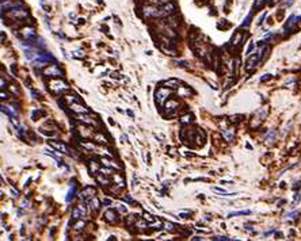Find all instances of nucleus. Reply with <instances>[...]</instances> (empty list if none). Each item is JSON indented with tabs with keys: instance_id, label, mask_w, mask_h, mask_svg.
<instances>
[{
	"instance_id": "72a5a7b5",
	"label": "nucleus",
	"mask_w": 301,
	"mask_h": 241,
	"mask_svg": "<svg viewBox=\"0 0 301 241\" xmlns=\"http://www.w3.org/2000/svg\"><path fill=\"white\" fill-rule=\"evenodd\" d=\"M164 225H166V227L168 229V230H174V225L171 224V222H166Z\"/></svg>"
},
{
	"instance_id": "20e7f679",
	"label": "nucleus",
	"mask_w": 301,
	"mask_h": 241,
	"mask_svg": "<svg viewBox=\"0 0 301 241\" xmlns=\"http://www.w3.org/2000/svg\"><path fill=\"white\" fill-rule=\"evenodd\" d=\"M21 35L27 41H33L37 38V33L33 27H23L21 28Z\"/></svg>"
},
{
	"instance_id": "79ce46f5",
	"label": "nucleus",
	"mask_w": 301,
	"mask_h": 241,
	"mask_svg": "<svg viewBox=\"0 0 301 241\" xmlns=\"http://www.w3.org/2000/svg\"><path fill=\"white\" fill-rule=\"evenodd\" d=\"M281 237H282V233H280V232L275 233V238H281Z\"/></svg>"
},
{
	"instance_id": "5701e85b",
	"label": "nucleus",
	"mask_w": 301,
	"mask_h": 241,
	"mask_svg": "<svg viewBox=\"0 0 301 241\" xmlns=\"http://www.w3.org/2000/svg\"><path fill=\"white\" fill-rule=\"evenodd\" d=\"M99 172H102L103 175H106V176H109V175H114V171L111 169L110 167H105V168H100Z\"/></svg>"
},
{
	"instance_id": "1a4fd4ad",
	"label": "nucleus",
	"mask_w": 301,
	"mask_h": 241,
	"mask_svg": "<svg viewBox=\"0 0 301 241\" xmlns=\"http://www.w3.org/2000/svg\"><path fill=\"white\" fill-rule=\"evenodd\" d=\"M79 196H80L83 200L92 199V198L95 196V190L92 188V187H85V188L80 192V195H79Z\"/></svg>"
},
{
	"instance_id": "473e14b6",
	"label": "nucleus",
	"mask_w": 301,
	"mask_h": 241,
	"mask_svg": "<svg viewBox=\"0 0 301 241\" xmlns=\"http://www.w3.org/2000/svg\"><path fill=\"white\" fill-rule=\"evenodd\" d=\"M254 48H255V45L251 42V43H250V46H248V49H247V54H251L252 50H254Z\"/></svg>"
},
{
	"instance_id": "2eb2a0df",
	"label": "nucleus",
	"mask_w": 301,
	"mask_h": 241,
	"mask_svg": "<svg viewBox=\"0 0 301 241\" xmlns=\"http://www.w3.org/2000/svg\"><path fill=\"white\" fill-rule=\"evenodd\" d=\"M50 145L53 148H56L57 150H60V152H64V153H69V149H68V146L65 145V144L63 142H56V141H50Z\"/></svg>"
},
{
	"instance_id": "0eeeda50",
	"label": "nucleus",
	"mask_w": 301,
	"mask_h": 241,
	"mask_svg": "<svg viewBox=\"0 0 301 241\" xmlns=\"http://www.w3.org/2000/svg\"><path fill=\"white\" fill-rule=\"evenodd\" d=\"M103 217H105V220L107 221V222H110V224H117L118 220H120V217H118L117 211H114V210H107L106 213L103 214Z\"/></svg>"
},
{
	"instance_id": "cd10ccee",
	"label": "nucleus",
	"mask_w": 301,
	"mask_h": 241,
	"mask_svg": "<svg viewBox=\"0 0 301 241\" xmlns=\"http://www.w3.org/2000/svg\"><path fill=\"white\" fill-rule=\"evenodd\" d=\"M251 23V14L248 15L247 18H245V22H243V25H241V27H247L248 25Z\"/></svg>"
},
{
	"instance_id": "4be33fe9",
	"label": "nucleus",
	"mask_w": 301,
	"mask_h": 241,
	"mask_svg": "<svg viewBox=\"0 0 301 241\" xmlns=\"http://www.w3.org/2000/svg\"><path fill=\"white\" fill-rule=\"evenodd\" d=\"M75 192H76V187H75V184H72L71 190H69V192H68V196H67V202H69V200L73 199L75 196Z\"/></svg>"
},
{
	"instance_id": "39448f33",
	"label": "nucleus",
	"mask_w": 301,
	"mask_h": 241,
	"mask_svg": "<svg viewBox=\"0 0 301 241\" xmlns=\"http://www.w3.org/2000/svg\"><path fill=\"white\" fill-rule=\"evenodd\" d=\"M162 10H163V12L166 14V16L168 15H174L175 12H176V3L175 1H168V3H164L163 6H162Z\"/></svg>"
},
{
	"instance_id": "423d86ee",
	"label": "nucleus",
	"mask_w": 301,
	"mask_h": 241,
	"mask_svg": "<svg viewBox=\"0 0 301 241\" xmlns=\"http://www.w3.org/2000/svg\"><path fill=\"white\" fill-rule=\"evenodd\" d=\"M68 107L71 108V111L75 112V114H88V110H87V108H85L83 105H80V102L71 103Z\"/></svg>"
},
{
	"instance_id": "393cba45",
	"label": "nucleus",
	"mask_w": 301,
	"mask_h": 241,
	"mask_svg": "<svg viewBox=\"0 0 301 241\" xmlns=\"http://www.w3.org/2000/svg\"><path fill=\"white\" fill-rule=\"evenodd\" d=\"M84 225H85V222H83V221L76 222V225H75V230H78V232L83 230V229H84Z\"/></svg>"
},
{
	"instance_id": "b1692460",
	"label": "nucleus",
	"mask_w": 301,
	"mask_h": 241,
	"mask_svg": "<svg viewBox=\"0 0 301 241\" xmlns=\"http://www.w3.org/2000/svg\"><path fill=\"white\" fill-rule=\"evenodd\" d=\"M114 183L115 184H118V186H124V179L121 178L120 175H117V173H114Z\"/></svg>"
},
{
	"instance_id": "4c0bfd02",
	"label": "nucleus",
	"mask_w": 301,
	"mask_h": 241,
	"mask_svg": "<svg viewBox=\"0 0 301 241\" xmlns=\"http://www.w3.org/2000/svg\"><path fill=\"white\" fill-rule=\"evenodd\" d=\"M300 196H301V194L298 192V194H296V196H294V202H297V200H300Z\"/></svg>"
},
{
	"instance_id": "7ed1b4c3",
	"label": "nucleus",
	"mask_w": 301,
	"mask_h": 241,
	"mask_svg": "<svg viewBox=\"0 0 301 241\" xmlns=\"http://www.w3.org/2000/svg\"><path fill=\"white\" fill-rule=\"evenodd\" d=\"M43 75L45 76H49V77H64V72L57 67L56 64L48 67L45 70H43Z\"/></svg>"
},
{
	"instance_id": "412c9836",
	"label": "nucleus",
	"mask_w": 301,
	"mask_h": 241,
	"mask_svg": "<svg viewBox=\"0 0 301 241\" xmlns=\"http://www.w3.org/2000/svg\"><path fill=\"white\" fill-rule=\"evenodd\" d=\"M223 136L225 137V140L227 141H232L233 140V129H229V130L223 132Z\"/></svg>"
},
{
	"instance_id": "a211bd4d",
	"label": "nucleus",
	"mask_w": 301,
	"mask_h": 241,
	"mask_svg": "<svg viewBox=\"0 0 301 241\" xmlns=\"http://www.w3.org/2000/svg\"><path fill=\"white\" fill-rule=\"evenodd\" d=\"M90 205H91V209L94 210V211H98V210H99V207H100L99 199H96L95 196H94V198L91 199V203H90Z\"/></svg>"
},
{
	"instance_id": "a19ab883",
	"label": "nucleus",
	"mask_w": 301,
	"mask_h": 241,
	"mask_svg": "<svg viewBox=\"0 0 301 241\" xmlns=\"http://www.w3.org/2000/svg\"><path fill=\"white\" fill-rule=\"evenodd\" d=\"M265 16H266V14H263V15H262V16L259 18V22H258L259 25H260V23H262V22H263V19H265Z\"/></svg>"
},
{
	"instance_id": "c85d7f7f",
	"label": "nucleus",
	"mask_w": 301,
	"mask_h": 241,
	"mask_svg": "<svg viewBox=\"0 0 301 241\" xmlns=\"http://www.w3.org/2000/svg\"><path fill=\"white\" fill-rule=\"evenodd\" d=\"M266 3V0H256L255 3V8H259V7H263V4Z\"/></svg>"
},
{
	"instance_id": "ddd939ff",
	"label": "nucleus",
	"mask_w": 301,
	"mask_h": 241,
	"mask_svg": "<svg viewBox=\"0 0 301 241\" xmlns=\"http://www.w3.org/2000/svg\"><path fill=\"white\" fill-rule=\"evenodd\" d=\"M243 39H244V35L241 34L240 31H237V33H235V35L232 37V39H231V45L233 46V48H236V46H239L243 42Z\"/></svg>"
},
{
	"instance_id": "4468645a",
	"label": "nucleus",
	"mask_w": 301,
	"mask_h": 241,
	"mask_svg": "<svg viewBox=\"0 0 301 241\" xmlns=\"http://www.w3.org/2000/svg\"><path fill=\"white\" fill-rule=\"evenodd\" d=\"M100 163H102L103 165H106V167H110V168H117V169H122V167H121L120 164H117L115 161L110 160V159H106V157H100Z\"/></svg>"
},
{
	"instance_id": "37998d69",
	"label": "nucleus",
	"mask_w": 301,
	"mask_h": 241,
	"mask_svg": "<svg viewBox=\"0 0 301 241\" xmlns=\"http://www.w3.org/2000/svg\"><path fill=\"white\" fill-rule=\"evenodd\" d=\"M103 202L106 203V206H109V205H110V200H109V199H105V200H103Z\"/></svg>"
},
{
	"instance_id": "7c9ffc66",
	"label": "nucleus",
	"mask_w": 301,
	"mask_h": 241,
	"mask_svg": "<svg viewBox=\"0 0 301 241\" xmlns=\"http://www.w3.org/2000/svg\"><path fill=\"white\" fill-rule=\"evenodd\" d=\"M73 53H75V54H73L75 57H82V58H83V57H84V53H83L82 50H75Z\"/></svg>"
},
{
	"instance_id": "6ab92c4d",
	"label": "nucleus",
	"mask_w": 301,
	"mask_h": 241,
	"mask_svg": "<svg viewBox=\"0 0 301 241\" xmlns=\"http://www.w3.org/2000/svg\"><path fill=\"white\" fill-rule=\"evenodd\" d=\"M193 122V117L191 115H184V117H182L181 118V123H182V126H190V123Z\"/></svg>"
},
{
	"instance_id": "c9c22d12",
	"label": "nucleus",
	"mask_w": 301,
	"mask_h": 241,
	"mask_svg": "<svg viewBox=\"0 0 301 241\" xmlns=\"http://www.w3.org/2000/svg\"><path fill=\"white\" fill-rule=\"evenodd\" d=\"M178 65H181V67H184V68H187V67H189L186 61H178Z\"/></svg>"
},
{
	"instance_id": "f03ea898",
	"label": "nucleus",
	"mask_w": 301,
	"mask_h": 241,
	"mask_svg": "<svg viewBox=\"0 0 301 241\" xmlns=\"http://www.w3.org/2000/svg\"><path fill=\"white\" fill-rule=\"evenodd\" d=\"M172 95V91H170V90H167V87H164V85H160L157 90H156L155 92V102L156 105L160 106V107H163L166 103V99H170V96Z\"/></svg>"
},
{
	"instance_id": "a878e982",
	"label": "nucleus",
	"mask_w": 301,
	"mask_h": 241,
	"mask_svg": "<svg viewBox=\"0 0 301 241\" xmlns=\"http://www.w3.org/2000/svg\"><path fill=\"white\" fill-rule=\"evenodd\" d=\"M134 226H137L138 229H145V227L148 226V225H147L145 222H144V221L140 220V221H136V222H134Z\"/></svg>"
},
{
	"instance_id": "2f4dec72",
	"label": "nucleus",
	"mask_w": 301,
	"mask_h": 241,
	"mask_svg": "<svg viewBox=\"0 0 301 241\" xmlns=\"http://www.w3.org/2000/svg\"><path fill=\"white\" fill-rule=\"evenodd\" d=\"M292 4H293V0H285V1H283V7H290Z\"/></svg>"
},
{
	"instance_id": "f257e3e1",
	"label": "nucleus",
	"mask_w": 301,
	"mask_h": 241,
	"mask_svg": "<svg viewBox=\"0 0 301 241\" xmlns=\"http://www.w3.org/2000/svg\"><path fill=\"white\" fill-rule=\"evenodd\" d=\"M49 90L56 95H63L69 91V85L64 80H60V77H53L49 81Z\"/></svg>"
},
{
	"instance_id": "9d476101",
	"label": "nucleus",
	"mask_w": 301,
	"mask_h": 241,
	"mask_svg": "<svg viewBox=\"0 0 301 241\" xmlns=\"http://www.w3.org/2000/svg\"><path fill=\"white\" fill-rule=\"evenodd\" d=\"M260 61V56L259 54H255V56H251L250 58H248V61H247V65H245V69L250 72V70H252V69H255V67H256V64Z\"/></svg>"
},
{
	"instance_id": "e433bc0d",
	"label": "nucleus",
	"mask_w": 301,
	"mask_h": 241,
	"mask_svg": "<svg viewBox=\"0 0 301 241\" xmlns=\"http://www.w3.org/2000/svg\"><path fill=\"white\" fill-rule=\"evenodd\" d=\"M269 79H271V75H266V76H263L262 79H260V81H266V80H269Z\"/></svg>"
},
{
	"instance_id": "c756f323",
	"label": "nucleus",
	"mask_w": 301,
	"mask_h": 241,
	"mask_svg": "<svg viewBox=\"0 0 301 241\" xmlns=\"http://www.w3.org/2000/svg\"><path fill=\"white\" fill-rule=\"evenodd\" d=\"M298 215H300V213H298V211H293V213L287 214V218H297Z\"/></svg>"
},
{
	"instance_id": "f8f14e48",
	"label": "nucleus",
	"mask_w": 301,
	"mask_h": 241,
	"mask_svg": "<svg viewBox=\"0 0 301 241\" xmlns=\"http://www.w3.org/2000/svg\"><path fill=\"white\" fill-rule=\"evenodd\" d=\"M95 178H96V182L99 183L102 187H105V188H107V187L110 186V180L106 178V175H103L102 172H99V171L96 172V173H95Z\"/></svg>"
},
{
	"instance_id": "f3484780",
	"label": "nucleus",
	"mask_w": 301,
	"mask_h": 241,
	"mask_svg": "<svg viewBox=\"0 0 301 241\" xmlns=\"http://www.w3.org/2000/svg\"><path fill=\"white\" fill-rule=\"evenodd\" d=\"M178 94H179V96H184V98H187V96H190V94H191V90L189 87H182L179 91H178Z\"/></svg>"
},
{
	"instance_id": "aec40b11",
	"label": "nucleus",
	"mask_w": 301,
	"mask_h": 241,
	"mask_svg": "<svg viewBox=\"0 0 301 241\" xmlns=\"http://www.w3.org/2000/svg\"><path fill=\"white\" fill-rule=\"evenodd\" d=\"M94 140L99 144H106V138L105 136H102V133H94Z\"/></svg>"
},
{
	"instance_id": "f704fd0d",
	"label": "nucleus",
	"mask_w": 301,
	"mask_h": 241,
	"mask_svg": "<svg viewBox=\"0 0 301 241\" xmlns=\"http://www.w3.org/2000/svg\"><path fill=\"white\" fill-rule=\"evenodd\" d=\"M213 240H229V238L225 236H216V237H213Z\"/></svg>"
},
{
	"instance_id": "bb28decb",
	"label": "nucleus",
	"mask_w": 301,
	"mask_h": 241,
	"mask_svg": "<svg viewBox=\"0 0 301 241\" xmlns=\"http://www.w3.org/2000/svg\"><path fill=\"white\" fill-rule=\"evenodd\" d=\"M244 214H251L250 210H244V211H235V213H231L228 217H233V215H244Z\"/></svg>"
},
{
	"instance_id": "dca6fc26",
	"label": "nucleus",
	"mask_w": 301,
	"mask_h": 241,
	"mask_svg": "<svg viewBox=\"0 0 301 241\" xmlns=\"http://www.w3.org/2000/svg\"><path fill=\"white\" fill-rule=\"evenodd\" d=\"M160 85H164L167 88H176L179 87V81L176 79H170V80H166L163 83H160Z\"/></svg>"
},
{
	"instance_id": "ea45409f",
	"label": "nucleus",
	"mask_w": 301,
	"mask_h": 241,
	"mask_svg": "<svg viewBox=\"0 0 301 241\" xmlns=\"http://www.w3.org/2000/svg\"><path fill=\"white\" fill-rule=\"evenodd\" d=\"M1 99H8V94H4V92H1Z\"/></svg>"
},
{
	"instance_id": "6e6552de",
	"label": "nucleus",
	"mask_w": 301,
	"mask_h": 241,
	"mask_svg": "<svg viewBox=\"0 0 301 241\" xmlns=\"http://www.w3.org/2000/svg\"><path fill=\"white\" fill-rule=\"evenodd\" d=\"M164 107H166V111L168 112V114H171V112H174L178 107H179V102H178L176 99L170 98V99H168V102H166Z\"/></svg>"
},
{
	"instance_id": "58836bf2",
	"label": "nucleus",
	"mask_w": 301,
	"mask_h": 241,
	"mask_svg": "<svg viewBox=\"0 0 301 241\" xmlns=\"http://www.w3.org/2000/svg\"><path fill=\"white\" fill-rule=\"evenodd\" d=\"M6 85H7V83H4V79L1 77V90H4V88H6Z\"/></svg>"
},
{
	"instance_id": "c03bdc74",
	"label": "nucleus",
	"mask_w": 301,
	"mask_h": 241,
	"mask_svg": "<svg viewBox=\"0 0 301 241\" xmlns=\"http://www.w3.org/2000/svg\"><path fill=\"white\" fill-rule=\"evenodd\" d=\"M277 1H280V0H270V3H271V4H274V3H277Z\"/></svg>"
},
{
	"instance_id": "9b49d317",
	"label": "nucleus",
	"mask_w": 301,
	"mask_h": 241,
	"mask_svg": "<svg viewBox=\"0 0 301 241\" xmlns=\"http://www.w3.org/2000/svg\"><path fill=\"white\" fill-rule=\"evenodd\" d=\"M85 215H87V211H85L84 205H79L78 207L73 209V213H72V218L73 220H78L80 217H85Z\"/></svg>"
}]
</instances>
